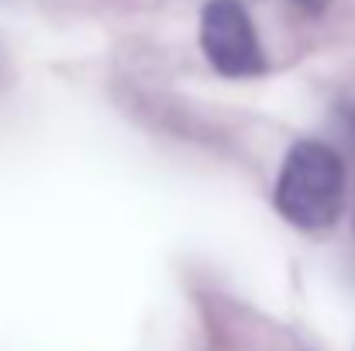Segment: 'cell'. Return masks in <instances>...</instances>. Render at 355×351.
I'll list each match as a JSON object with an SVG mask.
<instances>
[{"instance_id":"obj_1","label":"cell","mask_w":355,"mask_h":351,"mask_svg":"<svg viewBox=\"0 0 355 351\" xmlns=\"http://www.w3.org/2000/svg\"><path fill=\"white\" fill-rule=\"evenodd\" d=\"M345 207V162L324 141H297L276 179V210L304 231H321Z\"/></svg>"},{"instance_id":"obj_3","label":"cell","mask_w":355,"mask_h":351,"mask_svg":"<svg viewBox=\"0 0 355 351\" xmlns=\"http://www.w3.org/2000/svg\"><path fill=\"white\" fill-rule=\"evenodd\" d=\"M297 7H304V10H311V14H318V10H324L331 0H293Z\"/></svg>"},{"instance_id":"obj_2","label":"cell","mask_w":355,"mask_h":351,"mask_svg":"<svg viewBox=\"0 0 355 351\" xmlns=\"http://www.w3.org/2000/svg\"><path fill=\"white\" fill-rule=\"evenodd\" d=\"M200 48L207 62L232 80L266 73V52L248 10L238 0H211L200 14Z\"/></svg>"}]
</instances>
